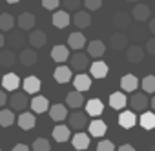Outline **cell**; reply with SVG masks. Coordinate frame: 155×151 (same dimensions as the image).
<instances>
[{"instance_id": "1", "label": "cell", "mask_w": 155, "mask_h": 151, "mask_svg": "<svg viewBox=\"0 0 155 151\" xmlns=\"http://www.w3.org/2000/svg\"><path fill=\"white\" fill-rule=\"evenodd\" d=\"M69 67L82 73L84 69H90V58L86 53H73L69 58Z\"/></svg>"}, {"instance_id": "2", "label": "cell", "mask_w": 155, "mask_h": 151, "mask_svg": "<svg viewBox=\"0 0 155 151\" xmlns=\"http://www.w3.org/2000/svg\"><path fill=\"white\" fill-rule=\"evenodd\" d=\"M148 93L146 91H142V93H133L131 97H130V106H131V109L133 111H144L148 106H150V100H148V97H146Z\"/></svg>"}, {"instance_id": "3", "label": "cell", "mask_w": 155, "mask_h": 151, "mask_svg": "<svg viewBox=\"0 0 155 151\" xmlns=\"http://www.w3.org/2000/svg\"><path fill=\"white\" fill-rule=\"evenodd\" d=\"M88 113H81V111H75L69 115V127L77 129V131H82L84 127H88Z\"/></svg>"}, {"instance_id": "4", "label": "cell", "mask_w": 155, "mask_h": 151, "mask_svg": "<svg viewBox=\"0 0 155 151\" xmlns=\"http://www.w3.org/2000/svg\"><path fill=\"white\" fill-rule=\"evenodd\" d=\"M29 98H28V93H13L11 97H9V106H11V109H15V111H24L28 106H29Z\"/></svg>"}, {"instance_id": "5", "label": "cell", "mask_w": 155, "mask_h": 151, "mask_svg": "<svg viewBox=\"0 0 155 151\" xmlns=\"http://www.w3.org/2000/svg\"><path fill=\"white\" fill-rule=\"evenodd\" d=\"M131 18H133V17H131L130 13H126V11H119V13L113 15V26L117 27V31H124V29L130 27Z\"/></svg>"}, {"instance_id": "6", "label": "cell", "mask_w": 155, "mask_h": 151, "mask_svg": "<svg viewBox=\"0 0 155 151\" xmlns=\"http://www.w3.org/2000/svg\"><path fill=\"white\" fill-rule=\"evenodd\" d=\"M24 29H18V31H9V35H8V46L11 47V49H20L22 46H24V42L28 40L26 37H24V33H22Z\"/></svg>"}, {"instance_id": "7", "label": "cell", "mask_w": 155, "mask_h": 151, "mask_svg": "<svg viewBox=\"0 0 155 151\" xmlns=\"http://www.w3.org/2000/svg\"><path fill=\"white\" fill-rule=\"evenodd\" d=\"M128 40L130 38H128V35H124V31H117L110 37V46L117 51H122L128 47Z\"/></svg>"}, {"instance_id": "8", "label": "cell", "mask_w": 155, "mask_h": 151, "mask_svg": "<svg viewBox=\"0 0 155 151\" xmlns=\"http://www.w3.org/2000/svg\"><path fill=\"white\" fill-rule=\"evenodd\" d=\"M144 49L140 47V46H130V47H126V58H128V62H131V64H139V62H142L144 60Z\"/></svg>"}, {"instance_id": "9", "label": "cell", "mask_w": 155, "mask_h": 151, "mask_svg": "<svg viewBox=\"0 0 155 151\" xmlns=\"http://www.w3.org/2000/svg\"><path fill=\"white\" fill-rule=\"evenodd\" d=\"M71 22H73V26H77L79 29H86L91 24V17H90L88 11H77L71 17Z\"/></svg>"}, {"instance_id": "10", "label": "cell", "mask_w": 155, "mask_h": 151, "mask_svg": "<svg viewBox=\"0 0 155 151\" xmlns=\"http://www.w3.org/2000/svg\"><path fill=\"white\" fill-rule=\"evenodd\" d=\"M20 86V79H18V75L15 73H6L4 77H2V88L6 91H17Z\"/></svg>"}, {"instance_id": "11", "label": "cell", "mask_w": 155, "mask_h": 151, "mask_svg": "<svg viewBox=\"0 0 155 151\" xmlns=\"http://www.w3.org/2000/svg\"><path fill=\"white\" fill-rule=\"evenodd\" d=\"M131 17H133L137 22H146V20H150L151 11H150V8H148L146 4H137V6L131 9Z\"/></svg>"}, {"instance_id": "12", "label": "cell", "mask_w": 155, "mask_h": 151, "mask_svg": "<svg viewBox=\"0 0 155 151\" xmlns=\"http://www.w3.org/2000/svg\"><path fill=\"white\" fill-rule=\"evenodd\" d=\"M28 42H29L31 47H42V46H46V42H48V35H46L44 31H40V29H35V31L29 33Z\"/></svg>"}, {"instance_id": "13", "label": "cell", "mask_w": 155, "mask_h": 151, "mask_svg": "<svg viewBox=\"0 0 155 151\" xmlns=\"http://www.w3.org/2000/svg\"><path fill=\"white\" fill-rule=\"evenodd\" d=\"M86 47H88V55L93 56V58H102L104 53H106V46H104L102 40H91Z\"/></svg>"}, {"instance_id": "14", "label": "cell", "mask_w": 155, "mask_h": 151, "mask_svg": "<svg viewBox=\"0 0 155 151\" xmlns=\"http://www.w3.org/2000/svg\"><path fill=\"white\" fill-rule=\"evenodd\" d=\"M102 111H104V104H102V100H99V98H91V100L86 102V113H88L90 117L97 118V117L102 115Z\"/></svg>"}, {"instance_id": "15", "label": "cell", "mask_w": 155, "mask_h": 151, "mask_svg": "<svg viewBox=\"0 0 155 151\" xmlns=\"http://www.w3.org/2000/svg\"><path fill=\"white\" fill-rule=\"evenodd\" d=\"M68 46L75 51H81L84 46H86V37L81 33V31H75L68 37Z\"/></svg>"}, {"instance_id": "16", "label": "cell", "mask_w": 155, "mask_h": 151, "mask_svg": "<svg viewBox=\"0 0 155 151\" xmlns=\"http://www.w3.org/2000/svg\"><path fill=\"white\" fill-rule=\"evenodd\" d=\"M71 144H73V147L75 149H88L90 147V135H86V133H82V131H77L75 135H73V138H71Z\"/></svg>"}, {"instance_id": "17", "label": "cell", "mask_w": 155, "mask_h": 151, "mask_svg": "<svg viewBox=\"0 0 155 151\" xmlns=\"http://www.w3.org/2000/svg\"><path fill=\"white\" fill-rule=\"evenodd\" d=\"M90 75L93 79H104L108 75V64L102 62V60H95L91 66H90Z\"/></svg>"}, {"instance_id": "18", "label": "cell", "mask_w": 155, "mask_h": 151, "mask_svg": "<svg viewBox=\"0 0 155 151\" xmlns=\"http://www.w3.org/2000/svg\"><path fill=\"white\" fill-rule=\"evenodd\" d=\"M22 86H24V91L28 93V95H37L38 91H40V80L37 79V77H33V75H29V77H26L24 79V82H22Z\"/></svg>"}, {"instance_id": "19", "label": "cell", "mask_w": 155, "mask_h": 151, "mask_svg": "<svg viewBox=\"0 0 155 151\" xmlns=\"http://www.w3.org/2000/svg\"><path fill=\"white\" fill-rule=\"evenodd\" d=\"M137 86H139V80H137L135 75H131V73L124 75V77L120 79V88H122L124 93H133L137 89Z\"/></svg>"}, {"instance_id": "20", "label": "cell", "mask_w": 155, "mask_h": 151, "mask_svg": "<svg viewBox=\"0 0 155 151\" xmlns=\"http://www.w3.org/2000/svg\"><path fill=\"white\" fill-rule=\"evenodd\" d=\"M73 86H75V89H79V91L84 93V91H88L91 88V77L90 75H84V73H79L73 79Z\"/></svg>"}, {"instance_id": "21", "label": "cell", "mask_w": 155, "mask_h": 151, "mask_svg": "<svg viewBox=\"0 0 155 151\" xmlns=\"http://www.w3.org/2000/svg\"><path fill=\"white\" fill-rule=\"evenodd\" d=\"M29 106H31V109H33L37 115L46 113V111L49 109V102H48V98H46V97H40V95L33 97V100L29 102Z\"/></svg>"}, {"instance_id": "22", "label": "cell", "mask_w": 155, "mask_h": 151, "mask_svg": "<svg viewBox=\"0 0 155 151\" xmlns=\"http://www.w3.org/2000/svg\"><path fill=\"white\" fill-rule=\"evenodd\" d=\"M71 24V17L68 15V11H55L53 13V26L58 29H64Z\"/></svg>"}, {"instance_id": "23", "label": "cell", "mask_w": 155, "mask_h": 151, "mask_svg": "<svg viewBox=\"0 0 155 151\" xmlns=\"http://www.w3.org/2000/svg\"><path fill=\"white\" fill-rule=\"evenodd\" d=\"M126 104H128V98H126L124 91H115L110 95V106L113 109H124Z\"/></svg>"}, {"instance_id": "24", "label": "cell", "mask_w": 155, "mask_h": 151, "mask_svg": "<svg viewBox=\"0 0 155 151\" xmlns=\"http://www.w3.org/2000/svg\"><path fill=\"white\" fill-rule=\"evenodd\" d=\"M53 77L58 84H68L71 80V67H66V66H58L55 67V73H53Z\"/></svg>"}, {"instance_id": "25", "label": "cell", "mask_w": 155, "mask_h": 151, "mask_svg": "<svg viewBox=\"0 0 155 151\" xmlns=\"http://www.w3.org/2000/svg\"><path fill=\"white\" fill-rule=\"evenodd\" d=\"M66 102H68V106H69V108H73V109H77V108H82V106H84V97H82V91L75 89V91L68 93V97H66Z\"/></svg>"}, {"instance_id": "26", "label": "cell", "mask_w": 155, "mask_h": 151, "mask_svg": "<svg viewBox=\"0 0 155 151\" xmlns=\"http://www.w3.org/2000/svg\"><path fill=\"white\" fill-rule=\"evenodd\" d=\"M135 122H137V117H135L133 111H122L119 115V126L124 127V129H131L135 126Z\"/></svg>"}, {"instance_id": "27", "label": "cell", "mask_w": 155, "mask_h": 151, "mask_svg": "<svg viewBox=\"0 0 155 151\" xmlns=\"http://www.w3.org/2000/svg\"><path fill=\"white\" fill-rule=\"evenodd\" d=\"M88 131H90L91 137H104L106 135V122L101 120V118H95L93 122H90Z\"/></svg>"}, {"instance_id": "28", "label": "cell", "mask_w": 155, "mask_h": 151, "mask_svg": "<svg viewBox=\"0 0 155 151\" xmlns=\"http://www.w3.org/2000/svg\"><path fill=\"white\" fill-rule=\"evenodd\" d=\"M17 62V55L13 49H0V66L2 67H13Z\"/></svg>"}, {"instance_id": "29", "label": "cell", "mask_w": 155, "mask_h": 151, "mask_svg": "<svg viewBox=\"0 0 155 151\" xmlns=\"http://www.w3.org/2000/svg\"><path fill=\"white\" fill-rule=\"evenodd\" d=\"M68 56H69V49L66 47V46H62V44H57L53 49H51V58L55 60V62H66L68 60Z\"/></svg>"}, {"instance_id": "30", "label": "cell", "mask_w": 155, "mask_h": 151, "mask_svg": "<svg viewBox=\"0 0 155 151\" xmlns=\"http://www.w3.org/2000/svg\"><path fill=\"white\" fill-rule=\"evenodd\" d=\"M17 24H18L20 29H24V31H31L33 26H35V17H33L31 13H20Z\"/></svg>"}, {"instance_id": "31", "label": "cell", "mask_w": 155, "mask_h": 151, "mask_svg": "<svg viewBox=\"0 0 155 151\" xmlns=\"http://www.w3.org/2000/svg\"><path fill=\"white\" fill-rule=\"evenodd\" d=\"M17 122H18V126L24 129V131H29V129H33L35 127V115L33 113H20V117L17 118Z\"/></svg>"}, {"instance_id": "32", "label": "cell", "mask_w": 155, "mask_h": 151, "mask_svg": "<svg viewBox=\"0 0 155 151\" xmlns=\"http://www.w3.org/2000/svg\"><path fill=\"white\" fill-rule=\"evenodd\" d=\"M69 137H71V133H69V127L68 126H64V124H58V126H55L53 127V138L57 140V142H66V140H69Z\"/></svg>"}, {"instance_id": "33", "label": "cell", "mask_w": 155, "mask_h": 151, "mask_svg": "<svg viewBox=\"0 0 155 151\" xmlns=\"http://www.w3.org/2000/svg\"><path fill=\"white\" fill-rule=\"evenodd\" d=\"M20 64L26 67H31L37 64V51L35 49H22L20 53Z\"/></svg>"}, {"instance_id": "34", "label": "cell", "mask_w": 155, "mask_h": 151, "mask_svg": "<svg viewBox=\"0 0 155 151\" xmlns=\"http://www.w3.org/2000/svg\"><path fill=\"white\" fill-rule=\"evenodd\" d=\"M66 115H68V111H66V106L64 104H53L51 109H49V117L55 122H62L66 118Z\"/></svg>"}, {"instance_id": "35", "label": "cell", "mask_w": 155, "mask_h": 151, "mask_svg": "<svg viewBox=\"0 0 155 151\" xmlns=\"http://www.w3.org/2000/svg\"><path fill=\"white\" fill-rule=\"evenodd\" d=\"M139 122H140V127H142V129H146V131L153 129V127H155V113H151V111L142 113L140 118H139Z\"/></svg>"}, {"instance_id": "36", "label": "cell", "mask_w": 155, "mask_h": 151, "mask_svg": "<svg viewBox=\"0 0 155 151\" xmlns=\"http://www.w3.org/2000/svg\"><path fill=\"white\" fill-rule=\"evenodd\" d=\"M15 113L13 111H8V109H2L0 111V126L2 127H9V126H13L15 124Z\"/></svg>"}, {"instance_id": "37", "label": "cell", "mask_w": 155, "mask_h": 151, "mask_svg": "<svg viewBox=\"0 0 155 151\" xmlns=\"http://www.w3.org/2000/svg\"><path fill=\"white\" fill-rule=\"evenodd\" d=\"M15 26V18L9 13H2L0 15V31H11Z\"/></svg>"}, {"instance_id": "38", "label": "cell", "mask_w": 155, "mask_h": 151, "mask_svg": "<svg viewBox=\"0 0 155 151\" xmlns=\"http://www.w3.org/2000/svg\"><path fill=\"white\" fill-rule=\"evenodd\" d=\"M140 84H142V91H146V93H155V77H153V75H146Z\"/></svg>"}, {"instance_id": "39", "label": "cell", "mask_w": 155, "mask_h": 151, "mask_svg": "<svg viewBox=\"0 0 155 151\" xmlns=\"http://www.w3.org/2000/svg\"><path fill=\"white\" fill-rule=\"evenodd\" d=\"M31 149H33V151H49V140H46V138H37V140L33 142Z\"/></svg>"}, {"instance_id": "40", "label": "cell", "mask_w": 155, "mask_h": 151, "mask_svg": "<svg viewBox=\"0 0 155 151\" xmlns=\"http://www.w3.org/2000/svg\"><path fill=\"white\" fill-rule=\"evenodd\" d=\"M97 151H117V147L111 140H101L97 146Z\"/></svg>"}, {"instance_id": "41", "label": "cell", "mask_w": 155, "mask_h": 151, "mask_svg": "<svg viewBox=\"0 0 155 151\" xmlns=\"http://www.w3.org/2000/svg\"><path fill=\"white\" fill-rule=\"evenodd\" d=\"M81 2H84V0H62V4H64V9H66V11L79 9V8H81Z\"/></svg>"}, {"instance_id": "42", "label": "cell", "mask_w": 155, "mask_h": 151, "mask_svg": "<svg viewBox=\"0 0 155 151\" xmlns=\"http://www.w3.org/2000/svg\"><path fill=\"white\" fill-rule=\"evenodd\" d=\"M84 6L90 11H97V9L102 8V0H84Z\"/></svg>"}, {"instance_id": "43", "label": "cell", "mask_w": 155, "mask_h": 151, "mask_svg": "<svg viewBox=\"0 0 155 151\" xmlns=\"http://www.w3.org/2000/svg\"><path fill=\"white\" fill-rule=\"evenodd\" d=\"M42 6L51 11V9H57L60 6V0H42Z\"/></svg>"}, {"instance_id": "44", "label": "cell", "mask_w": 155, "mask_h": 151, "mask_svg": "<svg viewBox=\"0 0 155 151\" xmlns=\"http://www.w3.org/2000/svg\"><path fill=\"white\" fill-rule=\"evenodd\" d=\"M146 53H150V55L155 56V38H148V42H146Z\"/></svg>"}, {"instance_id": "45", "label": "cell", "mask_w": 155, "mask_h": 151, "mask_svg": "<svg viewBox=\"0 0 155 151\" xmlns=\"http://www.w3.org/2000/svg\"><path fill=\"white\" fill-rule=\"evenodd\" d=\"M13 151H31V147L26 146V144H17V146L13 147Z\"/></svg>"}, {"instance_id": "46", "label": "cell", "mask_w": 155, "mask_h": 151, "mask_svg": "<svg viewBox=\"0 0 155 151\" xmlns=\"http://www.w3.org/2000/svg\"><path fill=\"white\" fill-rule=\"evenodd\" d=\"M117 151H135V147L131 144H122V146L117 147Z\"/></svg>"}, {"instance_id": "47", "label": "cell", "mask_w": 155, "mask_h": 151, "mask_svg": "<svg viewBox=\"0 0 155 151\" xmlns=\"http://www.w3.org/2000/svg\"><path fill=\"white\" fill-rule=\"evenodd\" d=\"M6 102H8V95H6V91H4V89H0V108H2Z\"/></svg>"}, {"instance_id": "48", "label": "cell", "mask_w": 155, "mask_h": 151, "mask_svg": "<svg viewBox=\"0 0 155 151\" xmlns=\"http://www.w3.org/2000/svg\"><path fill=\"white\" fill-rule=\"evenodd\" d=\"M150 31L155 35V17H153V18H150Z\"/></svg>"}, {"instance_id": "49", "label": "cell", "mask_w": 155, "mask_h": 151, "mask_svg": "<svg viewBox=\"0 0 155 151\" xmlns=\"http://www.w3.org/2000/svg\"><path fill=\"white\" fill-rule=\"evenodd\" d=\"M4 44H6V38H4V35H2V33H0V49L4 47Z\"/></svg>"}, {"instance_id": "50", "label": "cell", "mask_w": 155, "mask_h": 151, "mask_svg": "<svg viewBox=\"0 0 155 151\" xmlns=\"http://www.w3.org/2000/svg\"><path fill=\"white\" fill-rule=\"evenodd\" d=\"M8 4H17V2H20V0H6Z\"/></svg>"}, {"instance_id": "51", "label": "cell", "mask_w": 155, "mask_h": 151, "mask_svg": "<svg viewBox=\"0 0 155 151\" xmlns=\"http://www.w3.org/2000/svg\"><path fill=\"white\" fill-rule=\"evenodd\" d=\"M150 104H151V108H153V111H155V97L151 98V102H150Z\"/></svg>"}, {"instance_id": "52", "label": "cell", "mask_w": 155, "mask_h": 151, "mask_svg": "<svg viewBox=\"0 0 155 151\" xmlns=\"http://www.w3.org/2000/svg\"><path fill=\"white\" fill-rule=\"evenodd\" d=\"M150 151H155V144H153V146H151V147H150Z\"/></svg>"}, {"instance_id": "53", "label": "cell", "mask_w": 155, "mask_h": 151, "mask_svg": "<svg viewBox=\"0 0 155 151\" xmlns=\"http://www.w3.org/2000/svg\"><path fill=\"white\" fill-rule=\"evenodd\" d=\"M130 2H135V0H130Z\"/></svg>"}, {"instance_id": "54", "label": "cell", "mask_w": 155, "mask_h": 151, "mask_svg": "<svg viewBox=\"0 0 155 151\" xmlns=\"http://www.w3.org/2000/svg\"><path fill=\"white\" fill-rule=\"evenodd\" d=\"M0 151H2V149H0Z\"/></svg>"}]
</instances>
